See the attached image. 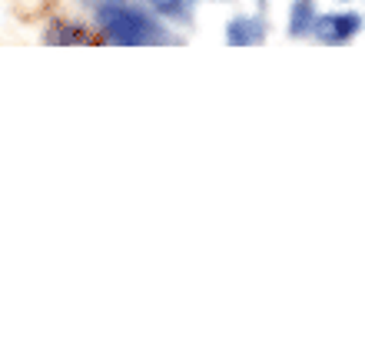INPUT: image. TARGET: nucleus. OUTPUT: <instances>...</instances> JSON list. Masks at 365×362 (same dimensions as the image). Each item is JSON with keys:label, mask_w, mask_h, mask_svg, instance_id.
I'll use <instances>...</instances> for the list:
<instances>
[{"label": "nucleus", "mask_w": 365, "mask_h": 362, "mask_svg": "<svg viewBox=\"0 0 365 362\" xmlns=\"http://www.w3.org/2000/svg\"><path fill=\"white\" fill-rule=\"evenodd\" d=\"M192 0H153V7L160 10V14H170V17H180V14H186L190 10Z\"/></svg>", "instance_id": "5"}, {"label": "nucleus", "mask_w": 365, "mask_h": 362, "mask_svg": "<svg viewBox=\"0 0 365 362\" xmlns=\"http://www.w3.org/2000/svg\"><path fill=\"white\" fill-rule=\"evenodd\" d=\"M100 24H103L106 37L120 44V47H136V44H153V40H166L160 34L150 17H143L140 10L126 7V4H116V0H106L100 7Z\"/></svg>", "instance_id": "1"}, {"label": "nucleus", "mask_w": 365, "mask_h": 362, "mask_svg": "<svg viewBox=\"0 0 365 362\" xmlns=\"http://www.w3.org/2000/svg\"><path fill=\"white\" fill-rule=\"evenodd\" d=\"M226 40L236 44V47H250V44L262 40V24H256V20H232L230 30H226Z\"/></svg>", "instance_id": "3"}, {"label": "nucleus", "mask_w": 365, "mask_h": 362, "mask_svg": "<svg viewBox=\"0 0 365 362\" xmlns=\"http://www.w3.org/2000/svg\"><path fill=\"white\" fill-rule=\"evenodd\" d=\"M359 14H329V17H319L312 27H316V34L326 44H342V40H349L352 34L359 30Z\"/></svg>", "instance_id": "2"}, {"label": "nucleus", "mask_w": 365, "mask_h": 362, "mask_svg": "<svg viewBox=\"0 0 365 362\" xmlns=\"http://www.w3.org/2000/svg\"><path fill=\"white\" fill-rule=\"evenodd\" d=\"M316 24V14H312V0H296L292 7V17H289V34L292 37H302L306 30H312Z\"/></svg>", "instance_id": "4"}]
</instances>
